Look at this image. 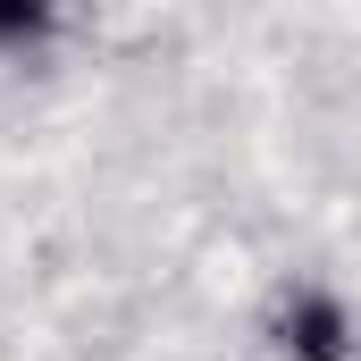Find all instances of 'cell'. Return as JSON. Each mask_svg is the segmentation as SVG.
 Masks as SVG:
<instances>
[{
    "instance_id": "obj_1",
    "label": "cell",
    "mask_w": 361,
    "mask_h": 361,
    "mask_svg": "<svg viewBox=\"0 0 361 361\" xmlns=\"http://www.w3.org/2000/svg\"><path fill=\"white\" fill-rule=\"evenodd\" d=\"M269 345H277V361H361V328L345 311V294L302 277V286L269 294Z\"/></svg>"
},
{
    "instance_id": "obj_2",
    "label": "cell",
    "mask_w": 361,
    "mask_h": 361,
    "mask_svg": "<svg viewBox=\"0 0 361 361\" xmlns=\"http://www.w3.org/2000/svg\"><path fill=\"white\" fill-rule=\"evenodd\" d=\"M59 34V8L51 0H0V59H25Z\"/></svg>"
}]
</instances>
